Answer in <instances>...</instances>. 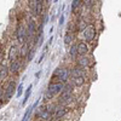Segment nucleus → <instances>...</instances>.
I'll return each mask as SVG.
<instances>
[{
	"label": "nucleus",
	"mask_w": 121,
	"mask_h": 121,
	"mask_svg": "<svg viewBox=\"0 0 121 121\" xmlns=\"http://www.w3.org/2000/svg\"><path fill=\"white\" fill-rule=\"evenodd\" d=\"M64 90V85L60 81H51L50 85L47 86L46 93H45V99H52L55 96L62 93V91Z\"/></svg>",
	"instance_id": "nucleus-1"
},
{
	"label": "nucleus",
	"mask_w": 121,
	"mask_h": 121,
	"mask_svg": "<svg viewBox=\"0 0 121 121\" xmlns=\"http://www.w3.org/2000/svg\"><path fill=\"white\" fill-rule=\"evenodd\" d=\"M16 82L13 81V80H11V81H6L5 82V86L3 88L4 91V95H3V100H9V99H11V97L16 93Z\"/></svg>",
	"instance_id": "nucleus-2"
},
{
	"label": "nucleus",
	"mask_w": 121,
	"mask_h": 121,
	"mask_svg": "<svg viewBox=\"0 0 121 121\" xmlns=\"http://www.w3.org/2000/svg\"><path fill=\"white\" fill-rule=\"evenodd\" d=\"M70 76V70L67 69V68H57L55 72H53V75H52V81H55V79H58L60 82H67L68 79Z\"/></svg>",
	"instance_id": "nucleus-3"
},
{
	"label": "nucleus",
	"mask_w": 121,
	"mask_h": 121,
	"mask_svg": "<svg viewBox=\"0 0 121 121\" xmlns=\"http://www.w3.org/2000/svg\"><path fill=\"white\" fill-rule=\"evenodd\" d=\"M16 35H17V40L19 44H26L27 41V28L23 26V24H19L17 27V32H16Z\"/></svg>",
	"instance_id": "nucleus-4"
},
{
	"label": "nucleus",
	"mask_w": 121,
	"mask_h": 121,
	"mask_svg": "<svg viewBox=\"0 0 121 121\" xmlns=\"http://www.w3.org/2000/svg\"><path fill=\"white\" fill-rule=\"evenodd\" d=\"M95 36H96V28L93 26H87L84 29V39H85V41L91 43L95 39Z\"/></svg>",
	"instance_id": "nucleus-5"
},
{
	"label": "nucleus",
	"mask_w": 121,
	"mask_h": 121,
	"mask_svg": "<svg viewBox=\"0 0 121 121\" xmlns=\"http://www.w3.org/2000/svg\"><path fill=\"white\" fill-rule=\"evenodd\" d=\"M7 59L10 60V63L16 59H19V48L17 47V45H12L10 47L9 53H7Z\"/></svg>",
	"instance_id": "nucleus-6"
},
{
	"label": "nucleus",
	"mask_w": 121,
	"mask_h": 121,
	"mask_svg": "<svg viewBox=\"0 0 121 121\" xmlns=\"http://www.w3.org/2000/svg\"><path fill=\"white\" fill-rule=\"evenodd\" d=\"M35 36H36V26L34 21H29L28 27H27V40L35 38Z\"/></svg>",
	"instance_id": "nucleus-7"
},
{
	"label": "nucleus",
	"mask_w": 121,
	"mask_h": 121,
	"mask_svg": "<svg viewBox=\"0 0 121 121\" xmlns=\"http://www.w3.org/2000/svg\"><path fill=\"white\" fill-rule=\"evenodd\" d=\"M19 69H21V60H19V59H16V60H13V62L10 63L9 70L12 74H18V70Z\"/></svg>",
	"instance_id": "nucleus-8"
},
{
	"label": "nucleus",
	"mask_w": 121,
	"mask_h": 121,
	"mask_svg": "<svg viewBox=\"0 0 121 121\" xmlns=\"http://www.w3.org/2000/svg\"><path fill=\"white\" fill-rule=\"evenodd\" d=\"M76 63H78V67H80V68H86V67H90V64H91L90 59L86 56H80L76 60Z\"/></svg>",
	"instance_id": "nucleus-9"
},
{
	"label": "nucleus",
	"mask_w": 121,
	"mask_h": 121,
	"mask_svg": "<svg viewBox=\"0 0 121 121\" xmlns=\"http://www.w3.org/2000/svg\"><path fill=\"white\" fill-rule=\"evenodd\" d=\"M78 53L80 56H86L88 53V46L85 43H79L78 44Z\"/></svg>",
	"instance_id": "nucleus-10"
},
{
	"label": "nucleus",
	"mask_w": 121,
	"mask_h": 121,
	"mask_svg": "<svg viewBox=\"0 0 121 121\" xmlns=\"http://www.w3.org/2000/svg\"><path fill=\"white\" fill-rule=\"evenodd\" d=\"M28 53H29V47H28L27 44H23L22 47L19 48V58H22V59L23 58H27Z\"/></svg>",
	"instance_id": "nucleus-11"
},
{
	"label": "nucleus",
	"mask_w": 121,
	"mask_h": 121,
	"mask_svg": "<svg viewBox=\"0 0 121 121\" xmlns=\"http://www.w3.org/2000/svg\"><path fill=\"white\" fill-rule=\"evenodd\" d=\"M67 114V109L65 108H60V109H56L55 112V120H58V119H62L63 116H65Z\"/></svg>",
	"instance_id": "nucleus-12"
},
{
	"label": "nucleus",
	"mask_w": 121,
	"mask_h": 121,
	"mask_svg": "<svg viewBox=\"0 0 121 121\" xmlns=\"http://www.w3.org/2000/svg\"><path fill=\"white\" fill-rule=\"evenodd\" d=\"M73 39H74L73 33L70 32V30H69V32H67V33H65V35H64V45H65V46H69L70 44H72Z\"/></svg>",
	"instance_id": "nucleus-13"
},
{
	"label": "nucleus",
	"mask_w": 121,
	"mask_h": 121,
	"mask_svg": "<svg viewBox=\"0 0 121 121\" xmlns=\"http://www.w3.org/2000/svg\"><path fill=\"white\" fill-rule=\"evenodd\" d=\"M84 84H85V76H76V78H74V80H73V85L76 86V87L82 86Z\"/></svg>",
	"instance_id": "nucleus-14"
},
{
	"label": "nucleus",
	"mask_w": 121,
	"mask_h": 121,
	"mask_svg": "<svg viewBox=\"0 0 121 121\" xmlns=\"http://www.w3.org/2000/svg\"><path fill=\"white\" fill-rule=\"evenodd\" d=\"M84 68H80V67H76L74 68L72 72H70V74L73 75V78H76V76H84Z\"/></svg>",
	"instance_id": "nucleus-15"
},
{
	"label": "nucleus",
	"mask_w": 121,
	"mask_h": 121,
	"mask_svg": "<svg viewBox=\"0 0 121 121\" xmlns=\"http://www.w3.org/2000/svg\"><path fill=\"white\" fill-rule=\"evenodd\" d=\"M34 15H36V16H39V15H41V12H43V0H39L38 1V4H36V6H35V9L32 11Z\"/></svg>",
	"instance_id": "nucleus-16"
},
{
	"label": "nucleus",
	"mask_w": 121,
	"mask_h": 121,
	"mask_svg": "<svg viewBox=\"0 0 121 121\" xmlns=\"http://www.w3.org/2000/svg\"><path fill=\"white\" fill-rule=\"evenodd\" d=\"M69 55H70V57H72L73 59H75V58L79 56V53H78V45L73 44L72 46H70V50H69Z\"/></svg>",
	"instance_id": "nucleus-17"
},
{
	"label": "nucleus",
	"mask_w": 121,
	"mask_h": 121,
	"mask_svg": "<svg viewBox=\"0 0 121 121\" xmlns=\"http://www.w3.org/2000/svg\"><path fill=\"white\" fill-rule=\"evenodd\" d=\"M32 88H33V85H29L27 91H26V93H24V99H23V102H22V105H26L27 102H28V99L30 97V93H32Z\"/></svg>",
	"instance_id": "nucleus-18"
},
{
	"label": "nucleus",
	"mask_w": 121,
	"mask_h": 121,
	"mask_svg": "<svg viewBox=\"0 0 121 121\" xmlns=\"http://www.w3.org/2000/svg\"><path fill=\"white\" fill-rule=\"evenodd\" d=\"M33 107H29V108H27V112H26V114H24V116H23V119H22V121H28L29 120V117H30V114H32V112H33Z\"/></svg>",
	"instance_id": "nucleus-19"
},
{
	"label": "nucleus",
	"mask_w": 121,
	"mask_h": 121,
	"mask_svg": "<svg viewBox=\"0 0 121 121\" xmlns=\"http://www.w3.org/2000/svg\"><path fill=\"white\" fill-rule=\"evenodd\" d=\"M7 74H9L7 68H6V67H3V68H1V70H0V80L5 79V78L7 76Z\"/></svg>",
	"instance_id": "nucleus-20"
},
{
	"label": "nucleus",
	"mask_w": 121,
	"mask_h": 121,
	"mask_svg": "<svg viewBox=\"0 0 121 121\" xmlns=\"http://www.w3.org/2000/svg\"><path fill=\"white\" fill-rule=\"evenodd\" d=\"M38 1H39V0H28V5H29V9L32 10V11H33V10L35 9V6H36Z\"/></svg>",
	"instance_id": "nucleus-21"
},
{
	"label": "nucleus",
	"mask_w": 121,
	"mask_h": 121,
	"mask_svg": "<svg viewBox=\"0 0 121 121\" xmlns=\"http://www.w3.org/2000/svg\"><path fill=\"white\" fill-rule=\"evenodd\" d=\"M22 93H23V84H19L18 87H17V91H16V96H17V98H18V97H21Z\"/></svg>",
	"instance_id": "nucleus-22"
},
{
	"label": "nucleus",
	"mask_w": 121,
	"mask_h": 121,
	"mask_svg": "<svg viewBox=\"0 0 121 121\" xmlns=\"http://www.w3.org/2000/svg\"><path fill=\"white\" fill-rule=\"evenodd\" d=\"M80 1H81V0H73V3H72V11L73 12H75V10L79 7Z\"/></svg>",
	"instance_id": "nucleus-23"
},
{
	"label": "nucleus",
	"mask_w": 121,
	"mask_h": 121,
	"mask_svg": "<svg viewBox=\"0 0 121 121\" xmlns=\"http://www.w3.org/2000/svg\"><path fill=\"white\" fill-rule=\"evenodd\" d=\"M34 53H35V51H34L33 48H30V50H29V53H28V56H27V62H30V60L33 59Z\"/></svg>",
	"instance_id": "nucleus-24"
},
{
	"label": "nucleus",
	"mask_w": 121,
	"mask_h": 121,
	"mask_svg": "<svg viewBox=\"0 0 121 121\" xmlns=\"http://www.w3.org/2000/svg\"><path fill=\"white\" fill-rule=\"evenodd\" d=\"M95 1H96V0H82V3L86 5V6H92L93 4H95Z\"/></svg>",
	"instance_id": "nucleus-25"
},
{
	"label": "nucleus",
	"mask_w": 121,
	"mask_h": 121,
	"mask_svg": "<svg viewBox=\"0 0 121 121\" xmlns=\"http://www.w3.org/2000/svg\"><path fill=\"white\" fill-rule=\"evenodd\" d=\"M45 56H46V52L44 51L43 53H41V56H40V58H39V60H38V63L40 64V63H41L43 62V60H44V58H45Z\"/></svg>",
	"instance_id": "nucleus-26"
},
{
	"label": "nucleus",
	"mask_w": 121,
	"mask_h": 121,
	"mask_svg": "<svg viewBox=\"0 0 121 121\" xmlns=\"http://www.w3.org/2000/svg\"><path fill=\"white\" fill-rule=\"evenodd\" d=\"M63 23H64V16L62 15L60 18H59V26H63Z\"/></svg>",
	"instance_id": "nucleus-27"
},
{
	"label": "nucleus",
	"mask_w": 121,
	"mask_h": 121,
	"mask_svg": "<svg viewBox=\"0 0 121 121\" xmlns=\"http://www.w3.org/2000/svg\"><path fill=\"white\" fill-rule=\"evenodd\" d=\"M41 75V72H38L36 74H35V76H36V79H39V76Z\"/></svg>",
	"instance_id": "nucleus-28"
},
{
	"label": "nucleus",
	"mask_w": 121,
	"mask_h": 121,
	"mask_svg": "<svg viewBox=\"0 0 121 121\" xmlns=\"http://www.w3.org/2000/svg\"><path fill=\"white\" fill-rule=\"evenodd\" d=\"M3 102H4V100H3L1 98H0V108H1V105H3Z\"/></svg>",
	"instance_id": "nucleus-29"
},
{
	"label": "nucleus",
	"mask_w": 121,
	"mask_h": 121,
	"mask_svg": "<svg viewBox=\"0 0 121 121\" xmlns=\"http://www.w3.org/2000/svg\"><path fill=\"white\" fill-rule=\"evenodd\" d=\"M57 1H58V0H55V3H57Z\"/></svg>",
	"instance_id": "nucleus-30"
}]
</instances>
